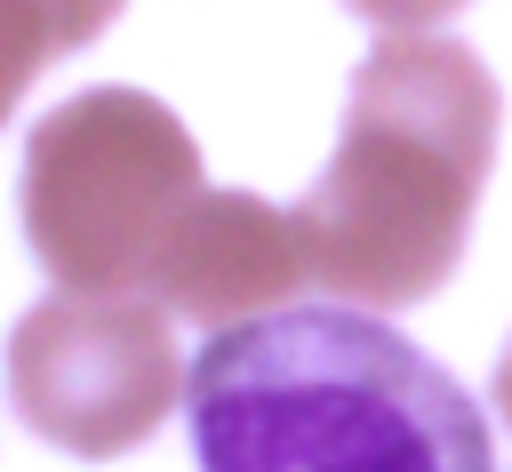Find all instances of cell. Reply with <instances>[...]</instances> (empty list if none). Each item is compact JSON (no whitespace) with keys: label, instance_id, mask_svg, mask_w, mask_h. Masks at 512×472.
I'll return each instance as SVG.
<instances>
[{"label":"cell","instance_id":"cell-2","mask_svg":"<svg viewBox=\"0 0 512 472\" xmlns=\"http://www.w3.org/2000/svg\"><path fill=\"white\" fill-rule=\"evenodd\" d=\"M496 72L440 32H384L352 72L344 128L296 200L304 272L376 312L432 296L472 232L496 160Z\"/></svg>","mask_w":512,"mask_h":472},{"label":"cell","instance_id":"cell-9","mask_svg":"<svg viewBox=\"0 0 512 472\" xmlns=\"http://www.w3.org/2000/svg\"><path fill=\"white\" fill-rule=\"evenodd\" d=\"M496 408H504V424H512V344H504V360H496Z\"/></svg>","mask_w":512,"mask_h":472},{"label":"cell","instance_id":"cell-4","mask_svg":"<svg viewBox=\"0 0 512 472\" xmlns=\"http://www.w3.org/2000/svg\"><path fill=\"white\" fill-rule=\"evenodd\" d=\"M184 392L168 304L144 288H56L8 328V408L64 456H128Z\"/></svg>","mask_w":512,"mask_h":472},{"label":"cell","instance_id":"cell-8","mask_svg":"<svg viewBox=\"0 0 512 472\" xmlns=\"http://www.w3.org/2000/svg\"><path fill=\"white\" fill-rule=\"evenodd\" d=\"M112 8L120 0H40V16H48V40H56V56L64 48H88L104 24H112Z\"/></svg>","mask_w":512,"mask_h":472},{"label":"cell","instance_id":"cell-7","mask_svg":"<svg viewBox=\"0 0 512 472\" xmlns=\"http://www.w3.org/2000/svg\"><path fill=\"white\" fill-rule=\"evenodd\" d=\"M352 16H368L376 32H432V24H448L464 0H344Z\"/></svg>","mask_w":512,"mask_h":472},{"label":"cell","instance_id":"cell-1","mask_svg":"<svg viewBox=\"0 0 512 472\" xmlns=\"http://www.w3.org/2000/svg\"><path fill=\"white\" fill-rule=\"evenodd\" d=\"M200 472H496L472 392L360 304L224 320L184 376Z\"/></svg>","mask_w":512,"mask_h":472},{"label":"cell","instance_id":"cell-3","mask_svg":"<svg viewBox=\"0 0 512 472\" xmlns=\"http://www.w3.org/2000/svg\"><path fill=\"white\" fill-rule=\"evenodd\" d=\"M200 144L144 88H80L24 136V240L56 288H144Z\"/></svg>","mask_w":512,"mask_h":472},{"label":"cell","instance_id":"cell-5","mask_svg":"<svg viewBox=\"0 0 512 472\" xmlns=\"http://www.w3.org/2000/svg\"><path fill=\"white\" fill-rule=\"evenodd\" d=\"M304 272V240H296V208H272L256 192H192L176 208V224L152 248L144 296H160L168 312H192L208 328L272 312Z\"/></svg>","mask_w":512,"mask_h":472},{"label":"cell","instance_id":"cell-6","mask_svg":"<svg viewBox=\"0 0 512 472\" xmlns=\"http://www.w3.org/2000/svg\"><path fill=\"white\" fill-rule=\"evenodd\" d=\"M48 56H56V40H48L40 0H0V120L24 104V88L40 80Z\"/></svg>","mask_w":512,"mask_h":472}]
</instances>
